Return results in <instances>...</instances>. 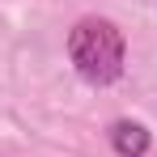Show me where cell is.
<instances>
[{"label": "cell", "mask_w": 157, "mask_h": 157, "mask_svg": "<svg viewBox=\"0 0 157 157\" xmlns=\"http://www.w3.org/2000/svg\"><path fill=\"white\" fill-rule=\"evenodd\" d=\"M68 59L77 68L81 81L89 85H115L123 77V59H128V43L123 30L106 17H81L68 30Z\"/></svg>", "instance_id": "6da1fadb"}, {"label": "cell", "mask_w": 157, "mask_h": 157, "mask_svg": "<svg viewBox=\"0 0 157 157\" xmlns=\"http://www.w3.org/2000/svg\"><path fill=\"white\" fill-rule=\"evenodd\" d=\"M149 144H153V136H149L144 123H136V119H119V123H110V149H115L119 157H144Z\"/></svg>", "instance_id": "7a4b0ae2"}]
</instances>
